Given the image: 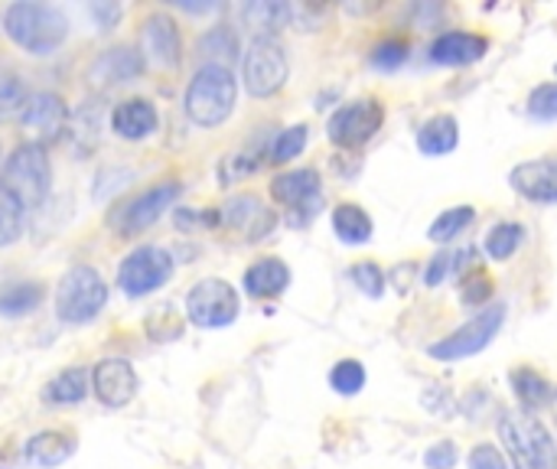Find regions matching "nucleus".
Here are the masks:
<instances>
[{"label":"nucleus","instance_id":"obj_28","mask_svg":"<svg viewBox=\"0 0 557 469\" xmlns=\"http://www.w3.org/2000/svg\"><path fill=\"white\" fill-rule=\"evenodd\" d=\"M42 304L39 284H13L0 294V313L3 317H26Z\"/></svg>","mask_w":557,"mask_h":469},{"label":"nucleus","instance_id":"obj_14","mask_svg":"<svg viewBox=\"0 0 557 469\" xmlns=\"http://www.w3.org/2000/svg\"><path fill=\"white\" fill-rule=\"evenodd\" d=\"M219 222L228 229V232H238L245 235L248 242H258V238H268L271 229H274V212L258 199V196H235L232 202H225L219 209Z\"/></svg>","mask_w":557,"mask_h":469},{"label":"nucleus","instance_id":"obj_40","mask_svg":"<svg viewBox=\"0 0 557 469\" xmlns=\"http://www.w3.org/2000/svg\"><path fill=\"white\" fill-rule=\"evenodd\" d=\"M424 467L428 469H454L457 467V447L450 441H441L434 444L428 454H424Z\"/></svg>","mask_w":557,"mask_h":469},{"label":"nucleus","instance_id":"obj_30","mask_svg":"<svg viewBox=\"0 0 557 469\" xmlns=\"http://www.w3.org/2000/svg\"><path fill=\"white\" fill-rule=\"evenodd\" d=\"M473 219H476V212H473V206H457V209H447V212H441L437 219H434V225L428 229V238L431 242H450V238H457L467 225H473Z\"/></svg>","mask_w":557,"mask_h":469},{"label":"nucleus","instance_id":"obj_2","mask_svg":"<svg viewBox=\"0 0 557 469\" xmlns=\"http://www.w3.org/2000/svg\"><path fill=\"white\" fill-rule=\"evenodd\" d=\"M499 441L512 469H557V451L548 428L529 411H509L499 421Z\"/></svg>","mask_w":557,"mask_h":469},{"label":"nucleus","instance_id":"obj_12","mask_svg":"<svg viewBox=\"0 0 557 469\" xmlns=\"http://www.w3.org/2000/svg\"><path fill=\"white\" fill-rule=\"evenodd\" d=\"M271 196L281 206L300 212L290 225H307L320 212V173L317 170H290V173H281L271 183Z\"/></svg>","mask_w":557,"mask_h":469},{"label":"nucleus","instance_id":"obj_24","mask_svg":"<svg viewBox=\"0 0 557 469\" xmlns=\"http://www.w3.org/2000/svg\"><path fill=\"white\" fill-rule=\"evenodd\" d=\"M333 229H336L339 242H346V245H366L372 238V219H369V212L362 206H352V202L336 206Z\"/></svg>","mask_w":557,"mask_h":469},{"label":"nucleus","instance_id":"obj_25","mask_svg":"<svg viewBox=\"0 0 557 469\" xmlns=\"http://www.w3.org/2000/svg\"><path fill=\"white\" fill-rule=\"evenodd\" d=\"M245 23L258 36H274L277 29H284L290 23V7L277 3V0H255L245 7Z\"/></svg>","mask_w":557,"mask_h":469},{"label":"nucleus","instance_id":"obj_9","mask_svg":"<svg viewBox=\"0 0 557 469\" xmlns=\"http://www.w3.org/2000/svg\"><path fill=\"white\" fill-rule=\"evenodd\" d=\"M170 274H173V258L157 245H144L121 261L117 284L127 297H147L157 287H163Z\"/></svg>","mask_w":557,"mask_h":469},{"label":"nucleus","instance_id":"obj_13","mask_svg":"<svg viewBox=\"0 0 557 469\" xmlns=\"http://www.w3.org/2000/svg\"><path fill=\"white\" fill-rule=\"evenodd\" d=\"M65 118H69L65 101L59 95H52V91L29 95V101H26V108L20 114L23 131L29 134V144H36V147H42L49 140H59L62 131H65Z\"/></svg>","mask_w":557,"mask_h":469},{"label":"nucleus","instance_id":"obj_7","mask_svg":"<svg viewBox=\"0 0 557 469\" xmlns=\"http://www.w3.org/2000/svg\"><path fill=\"white\" fill-rule=\"evenodd\" d=\"M238 310H242V300H238L235 287L219 277L199 281L186 297V317L202 330H219V326L235 323Z\"/></svg>","mask_w":557,"mask_h":469},{"label":"nucleus","instance_id":"obj_32","mask_svg":"<svg viewBox=\"0 0 557 469\" xmlns=\"http://www.w3.org/2000/svg\"><path fill=\"white\" fill-rule=\"evenodd\" d=\"M199 49H202V55H209V65H222L219 59H232V55H235L238 36H235L228 26H215L209 36L199 39Z\"/></svg>","mask_w":557,"mask_h":469},{"label":"nucleus","instance_id":"obj_37","mask_svg":"<svg viewBox=\"0 0 557 469\" xmlns=\"http://www.w3.org/2000/svg\"><path fill=\"white\" fill-rule=\"evenodd\" d=\"M405 59H408V42H401V39H385L372 52V65L382 72H395Z\"/></svg>","mask_w":557,"mask_h":469},{"label":"nucleus","instance_id":"obj_21","mask_svg":"<svg viewBox=\"0 0 557 469\" xmlns=\"http://www.w3.org/2000/svg\"><path fill=\"white\" fill-rule=\"evenodd\" d=\"M157 108L144 98H131V101H121L114 111H111V131L124 140H140L147 134L157 131Z\"/></svg>","mask_w":557,"mask_h":469},{"label":"nucleus","instance_id":"obj_27","mask_svg":"<svg viewBox=\"0 0 557 469\" xmlns=\"http://www.w3.org/2000/svg\"><path fill=\"white\" fill-rule=\"evenodd\" d=\"M512 388H516V395L522 402V411H529V415L539 411V408H545L552 402V388H548V382L535 369L512 372Z\"/></svg>","mask_w":557,"mask_h":469},{"label":"nucleus","instance_id":"obj_38","mask_svg":"<svg viewBox=\"0 0 557 469\" xmlns=\"http://www.w3.org/2000/svg\"><path fill=\"white\" fill-rule=\"evenodd\" d=\"M529 114L539 121H555L557 118V85H539L529 98Z\"/></svg>","mask_w":557,"mask_h":469},{"label":"nucleus","instance_id":"obj_3","mask_svg":"<svg viewBox=\"0 0 557 469\" xmlns=\"http://www.w3.org/2000/svg\"><path fill=\"white\" fill-rule=\"evenodd\" d=\"M238 101L235 75L225 65H202L186 88V114L199 127H219Z\"/></svg>","mask_w":557,"mask_h":469},{"label":"nucleus","instance_id":"obj_19","mask_svg":"<svg viewBox=\"0 0 557 469\" xmlns=\"http://www.w3.org/2000/svg\"><path fill=\"white\" fill-rule=\"evenodd\" d=\"M490 49V39L486 36H476V33H444L441 39H434L431 46V59L441 62V65H470L476 59H483Z\"/></svg>","mask_w":557,"mask_h":469},{"label":"nucleus","instance_id":"obj_31","mask_svg":"<svg viewBox=\"0 0 557 469\" xmlns=\"http://www.w3.org/2000/svg\"><path fill=\"white\" fill-rule=\"evenodd\" d=\"M522 238H525V229H522L519 222H503V225H496V229L490 232L486 251H490V258L506 261V258H512V255L519 251Z\"/></svg>","mask_w":557,"mask_h":469},{"label":"nucleus","instance_id":"obj_42","mask_svg":"<svg viewBox=\"0 0 557 469\" xmlns=\"http://www.w3.org/2000/svg\"><path fill=\"white\" fill-rule=\"evenodd\" d=\"M454 268H457V255H437V258L428 264V271H424V284H428V287H437Z\"/></svg>","mask_w":557,"mask_h":469},{"label":"nucleus","instance_id":"obj_6","mask_svg":"<svg viewBox=\"0 0 557 469\" xmlns=\"http://www.w3.org/2000/svg\"><path fill=\"white\" fill-rule=\"evenodd\" d=\"M290 72L287 52L274 36H255L245 52V88L255 98H268L284 88Z\"/></svg>","mask_w":557,"mask_h":469},{"label":"nucleus","instance_id":"obj_22","mask_svg":"<svg viewBox=\"0 0 557 469\" xmlns=\"http://www.w3.org/2000/svg\"><path fill=\"white\" fill-rule=\"evenodd\" d=\"M290 284V268L277 258H264L258 264H251L245 271V291L258 300H268V297H277L284 294Z\"/></svg>","mask_w":557,"mask_h":469},{"label":"nucleus","instance_id":"obj_8","mask_svg":"<svg viewBox=\"0 0 557 469\" xmlns=\"http://www.w3.org/2000/svg\"><path fill=\"white\" fill-rule=\"evenodd\" d=\"M503 323H506V307H503V304H496V307L483 310L480 317H473V320H470L467 326H460L457 333H450L447 340L434 343L428 353H431L434 359H444V362L476 356V353H483V349L499 336Z\"/></svg>","mask_w":557,"mask_h":469},{"label":"nucleus","instance_id":"obj_44","mask_svg":"<svg viewBox=\"0 0 557 469\" xmlns=\"http://www.w3.org/2000/svg\"><path fill=\"white\" fill-rule=\"evenodd\" d=\"M555 72H557V65H555Z\"/></svg>","mask_w":557,"mask_h":469},{"label":"nucleus","instance_id":"obj_23","mask_svg":"<svg viewBox=\"0 0 557 469\" xmlns=\"http://www.w3.org/2000/svg\"><path fill=\"white\" fill-rule=\"evenodd\" d=\"M457 140H460V124H457L450 114H437V118H431V121L418 131V147H421V153H428V157H444V153H450V150L457 147Z\"/></svg>","mask_w":557,"mask_h":469},{"label":"nucleus","instance_id":"obj_5","mask_svg":"<svg viewBox=\"0 0 557 469\" xmlns=\"http://www.w3.org/2000/svg\"><path fill=\"white\" fill-rule=\"evenodd\" d=\"M3 186L23 202V209H39L52 189V166L46 147L23 144L3 163Z\"/></svg>","mask_w":557,"mask_h":469},{"label":"nucleus","instance_id":"obj_41","mask_svg":"<svg viewBox=\"0 0 557 469\" xmlns=\"http://www.w3.org/2000/svg\"><path fill=\"white\" fill-rule=\"evenodd\" d=\"M470 469H509V464L503 460V454L493 444H480L470 454Z\"/></svg>","mask_w":557,"mask_h":469},{"label":"nucleus","instance_id":"obj_16","mask_svg":"<svg viewBox=\"0 0 557 469\" xmlns=\"http://www.w3.org/2000/svg\"><path fill=\"white\" fill-rule=\"evenodd\" d=\"M140 49L147 52L153 65L173 69L183 55V39H180V26L173 23V16L153 13L140 29Z\"/></svg>","mask_w":557,"mask_h":469},{"label":"nucleus","instance_id":"obj_20","mask_svg":"<svg viewBox=\"0 0 557 469\" xmlns=\"http://www.w3.org/2000/svg\"><path fill=\"white\" fill-rule=\"evenodd\" d=\"M75 447H78V441L69 431H42V434H36V437L26 441L23 460L29 467L52 469L59 467V464H65L75 454Z\"/></svg>","mask_w":557,"mask_h":469},{"label":"nucleus","instance_id":"obj_1","mask_svg":"<svg viewBox=\"0 0 557 469\" xmlns=\"http://www.w3.org/2000/svg\"><path fill=\"white\" fill-rule=\"evenodd\" d=\"M3 29L20 49H26L33 55H49L52 49L62 46V39L69 33V20L49 3L16 0L3 13Z\"/></svg>","mask_w":557,"mask_h":469},{"label":"nucleus","instance_id":"obj_11","mask_svg":"<svg viewBox=\"0 0 557 469\" xmlns=\"http://www.w3.org/2000/svg\"><path fill=\"white\" fill-rule=\"evenodd\" d=\"M180 196H183V183H160V186H153V189H147L140 196H134L127 206H121L111 215V225L121 235H137V232L150 229Z\"/></svg>","mask_w":557,"mask_h":469},{"label":"nucleus","instance_id":"obj_29","mask_svg":"<svg viewBox=\"0 0 557 469\" xmlns=\"http://www.w3.org/2000/svg\"><path fill=\"white\" fill-rule=\"evenodd\" d=\"M23 202L0 183V248L13 245L20 235H23Z\"/></svg>","mask_w":557,"mask_h":469},{"label":"nucleus","instance_id":"obj_17","mask_svg":"<svg viewBox=\"0 0 557 469\" xmlns=\"http://www.w3.org/2000/svg\"><path fill=\"white\" fill-rule=\"evenodd\" d=\"M509 183L519 196H525L532 202H557V160L545 157V160L519 163L509 173Z\"/></svg>","mask_w":557,"mask_h":469},{"label":"nucleus","instance_id":"obj_43","mask_svg":"<svg viewBox=\"0 0 557 469\" xmlns=\"http://www.w3.org/2000/svg\"><path fill=\"white\" fill-rule=\"evenodd\" d=\"M91 13L98 16V23H101V29H111V23L117 20V13H121V7H114V3H111V7L104 10L101 3H95V7H91Z\"/></svg>","mask_w":557,"mask_h":469},{"label":"nucleus","instance_id":"obj_15","mask_svg":"<svg viewBox=\"0 0 557 469\" xmlns=\"http://www.w3.org/2000/svg\"><path fill=\"white\" fill-rule=\"evenodd\" d=\"M91 385L101 405L124 408L137 395V372L127 359H104L91 372Z\"/></svg>","mask_w":557,"mask_h":469},{"label":"nucleus","instance_id":"obj_10","mask_svg":"<svg viewBox=\"0 0 557 469\" xmlns=\"http://www.w3.org/2000/svg\"><path fill=\"white\" fill-rule=\"evenodd\" d=\"M382 121H385V108L375 98H362V101L343 104L330 118L326 134L336 147H362L366 140H372L379 134Z\"/></svg>","mask_w":557,"mask_h":469},{"label":"nucleus","instance_id":"obj_36","mask_svg":"<svg viewBox=\"0 0 557 469\" xmlns=\"http://www.w3.org/2000/svg\"><path fill=\"white\" fill-rule=\"evenodd\" d=\"M349 277H352V284H356L366 297H382V291H385V274H382V268L372 264V261L356 264V268L349 271Z\"/></svg>","mask_w":557,"mask_h":469},{"label":"nucleus","instance_id":"obj_35","mask_svg":"<svg viewBox=\"0 0 557 469\" xmlns=\"http://www.w3.org/2000/svg\"><path fill=\"white\" fill-rule=\"evenodd\" d=\"M26 101H29V91H26V85L20 78H13V75L0 78V121H10V118L23 114Z\"/></svg>","mask_w":557,"mask_h":469},{"label":"nucleus","instance_id":"obj_39","mask_svg":"<svg viewBox=\"0 0 557 469\" xmlns=\"http://www.w3.org/2000/svg\"><path fill=\"white\" fill-rule=\"evenodd\" d=\"M490 294H493V281H490V274H483V271H473V274L463 281V287H460V297H463L467 307H480L483 300H490Z\"/></svg>","mask_w":557,"mask_h":469},{"label":"nucleus","instance_id":"obj_34","mask_svg":"<svg viewBox=\"0 0 557 469\" xmlns=\"http://www.w3.org/2000/svg\"><path fill=\"white\" fill-rule=\"evenodd\" d=\"M330 385H333L339 395H356V392H362V385H366V369H362V362L343 359L339 366H333Z\"/></svg>","mask_w":557,"mask_h":469},{"label":"nucleus","instance_id":"obj_4","mask_svg":"<svg viewBox=\"0 0 557 469\" xmlns=\"http://www.w3.org/2000/svg\"><path fill=\"white\" fill-rule=\"evenodd\" d=\"M104 304H108V287L95 268L75 264L62 274V281L55 287V317L62 323H72V326L91 323Z\"/></svg>","mask_w":557,"mask_h":469},{"label":"nucleus","instance_id":"obj_33","mask_svg":"<svg viewBox=\"0 0 557 469\" xmlns=\"http://www.w3.org/2000/svg\"><path fill=\"white\" fill-rule=\"evenodd\" d=\"M307 147V124H294L287 131H281L271 144V160L274 163H287L294 157H300V150Z\"/></svg>","mask_w":557,"mask_h":469},{"label":"nucleus","instance_id":"obj_18","mask_svg":"<svg viewBox=\"0 0 557 469\" xmlns=\"http://www.w3.org/2000/svg\"><path fill=\"white\" fill-rule=\"evenodd\" d=\"M140 72H144V55L131 46H117L91 62L88 78L95 85H121V82H134Z\"/></svg>","mask_w":557,"mask_h":469},{"label":"nucleus","instance_id":"obj_26","mask_svg":"<svg viewBox=\"0 0 557 469\" xmlns=\"http://www.w3.org/2000/svg\"><path fill=\"white\" fill-rule=\"evenodd\" d=\"M85 392H88V372L85 369H65L46 385L42 398L49 405H78L85 398Z\"/></svg>","mask_w":557,"mask_h":469}]
</instances>
